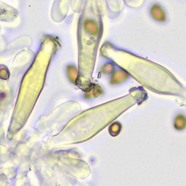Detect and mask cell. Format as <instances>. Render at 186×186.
<instances>
[{
	"label": "cell",
	"instance_id": "6da1fadb",
	"mask_svg": "<svg viewBox=\"0 0 186 186\" xmlns=\"http://www.w3.org/2000/svg\"><path fill=\"white\" fill-rule=\"evenodd\" d=\"M150 15L158 22H165L166 14L159 5H153L150 8Z\"/></svg>",
	"mask_w": 186,
	"mask_h": 186
},
{
	"label": "cell",
	"instance_id": "7a4b0ae2",
	"mask_svg": "<svg viewBox=\"0 0 186 186\" xmlns=\"http://www.w3.org/2000/svg\"><path fill=\"white\" fill-rule=\"evenodd\" d=\"M173 126L178 130H182L186 127V117L182 113L176 116L173 121Z\"/></svg>",
	"mask_w": 186,
	"mask_h": 186
},
{
	"label": "cell",
	"instance_id": "3957f363",
	"mask_svg": "<svg viewBox=\"0 0 186 186\" xmlns=\"http://www.w3.org/2000/svg\"><path fill=\"white\" fill-rule=\"evenodd\" d=\"M109 133L113 132V131H116L117 132V134L119 132H120V130H121V124L118 122H116V123H114V124H113L111 125L110 127H109Z\"/></svg>",
	"mask_w": 186,
	"mask_h": 186
}]
</instances>
